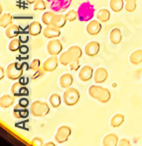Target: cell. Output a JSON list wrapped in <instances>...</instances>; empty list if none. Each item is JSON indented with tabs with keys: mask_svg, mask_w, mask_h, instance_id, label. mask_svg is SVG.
Segmentation results:
<instances>
[{
	"mask_svg": "<svg viewBox=\"0 0 142 146\" xmlns=\"http://www.w3.org/2000/svg\"><path fill=\"white\" fill-rule=\"evenodd\" d=\"M88 93L90 97L99 101L100 103H107L111 97L109 90L99 85H90L88 87Z\"/></svg>",
	"mask_w": 142,
	"mask_h": 146,
	"instance_id": "1",
	"label": "cell"
},
{
	"mask_svg": "<svg viewBox=\"0 0 142 146\" xmlns=\"http://www.w3.org/2000/svg\"><path fill=\"white\" fill-rule=\"evenodd\" d=\"M94 6L90 2L86 1L79 6L78 8V19L82 22L90 21L94 16Z\"/></svg>",
	"mask_w": 142,
	"mask_h": 146,
	"instance_id": "2",
	"label": "cell"
},
{
	"mask_svg": "<svg viewBox=\"0 0 142 146\" xmlns=\"http://www.w3.org/2000/svg\"><path fill=\"white\" fill-rule=\"evenodd\" d=\"M30 112L34 117H44L50 112V106L47 102L35 100L30 106Z\"/></svg>",
	"mask_w": 142,
	"mask_h": 146,
	"instance_id": "3",
	"label": "cell"
},
{
	"mask_svg": "<svg viewBox=\"0 0 142 146\" xmlns=\"http://www.w3.org/2000/svg\"><path fill=\"white\" fill-rule=\"evenodd\" d=\"M80 97V92L77 88L69 87L65 90L63 94V101L67 106H74L79 102Z\"/></svg>",
	"mask_w": 142,
	"mask_h": 146,
	"instance_id": "4",
	"label": "cell"
},
{
	"mask_svg": "<svg viewBox=\"0 0 142 146\" xmlns=\"http://www.w3.org/2000/svg\"><path fill=\"white\" fill-rule=\"evenodd\" d=\"M6 77L9 80H18L23 75V66L20 65L18 62L9 63L6 67Z\"/></svg>",
	"mask_w": 142,
	"mask_h": 146,
	"instance_id": "5",
	"label": "cell"
},
{
	"mask_svg": "<svg viewBox=\"0 0 142 146\" xmlns=\"http://www.w3.org/2000/svg\"><path fill=\"white\" fill-rule=\"evenodd\" d=\"M71 134H72V128L68 125H62L57 129L54 139L58 144L65 143L66 141H68Z\"/></svg>",
	"mask_w": 142,
	"mask_h": 146,
	"instance_id": "6",
	"label": "cell"
},
{
	"mask_svg": "<svg viewBox=\"0 0 142 146\" xmlns=\"http://www.w3.org/2000/svg\"><path fill=\"white\" fill-rule=\"evenodd\" d=\"M62 50H63V45L59 39L57 38L50 39V41L47 43V52L50 55L58 56L60 53H62Z\"/></svg>",
	"mask_w": 142,
	"mask_h": 146,
	"instance_id": "7",
	"label": "cell"
},
{
	"mask_svg": "<svg viewBox=\"0 0 142 146\" xmlns=\"http://www.w3.org/2000/svg\"><path fill=\"white\" fill-rule=\"evenodd\" d=\"M59 58L55 55H50L49 58H47L42 64V67L46 72H53L57 69L59 65Z\"/></svg>",
	"mask_w": 142,
	"mask_h": 146,
	"instance_id": "8",
	"label": "cell"
},
{
	"mask_svg": "<svg viewBox=\"0 0 142 146\" xmlns=\"http://www.w3.org/2000/svg\"><path fill=\"white\" fill-rule=\"evenodd\" d=\"M94 68L90 65H84V67H82L80 71H79V78L80 81L82 82H88L92 79V77H94Z\"/></svg>",
	"mask_w": 142,
	"mask_h": 146,
	"instance_id": "9",
	"label": "cell"
},
{
	"mask_svg": "<svg viewBox=\"0 0 142 146\" xmlns=\"http://www.w3.org/2000/svg\"><path fill=\"white\" fill-rule=\"evenodd\" d=\"M72 3V0H54L51 3V9L54 12H62L68 9Z\"/></svg>",
	"mask_w": 142,
	"mask_h": 146,
	"instance_id": "10",
	"label": "cell"
},
{
	"mask_svg": "<svg viewBox=\"0 0 142 146\" xmlns=\"http://www.w3.org/2000/svg\"><path fill=\"white\" fill-rule=\"evenodd\" d=\"M100 50V44L98 41H90L84 47V53L90 57H94Z\"/></svg>",
	"mask_w": 142,
	"mask_h": 146,
	"instance_id": "11",
	"label": "cell"
},
{
	"mask_svg": "<svg viewBox=\"0 0 142 146\" xmlns=\"http://www.w3.org/2000/svg\"><path fill=\"white\" fill-rule=\"evenodd\" d=\"M88 34L92 35V36H96L101 31V24H100L99 20H90L88 21V25L86 27Z\"/></svg>",
	"mask_w": 142,
	"mask_h": 146,
	"instance_id": "12",
	"label": "cell"
},
{
	"mask_svg": "<svg viewBox=\"0 0 142 146\" xmlns=\"http://www.w3.org/2000/svg\"><path fill=\"white\" fill-rule=\"evenodd\" d=\"M61 28H58V27L54 26V25L50 24V25H47L46 27L44 28L43 30V35L44 37L48 39H54L57 38L61 35Z\"/></svg>",
	"mask_w": 142,
	"mask_h": 146,
	"instance_id": "13",
	"label": "cell"
},
{
	"mask_svg": "<svg viewBox=\"0 0 142 146\" xmlns=\"http://www.w3.org/2000/svg\"><path fill=\"white\" fill-rule=\"evenodd\" d=\"M107 77L108 72L103 67H98V69H96V71L94 73V81L98 84H101L103 82H105Z\"/></svg>",
	"mask_w": 142,
	"mask_h": 146,
	"instance_id": "14",
	"label": "cell"
},
{
	"mask_svg": "<svg viewBox=\"0 0 142 146\" xmlns=\"http://www.w3.org/2000/svg\"><path fill=\"white\" fill-rule=\"evenodd\" d=\"M119 138L115 133H108L102 139L101 144L103 146H116L118 145Z\"/></svg>",
	"mask_w": 142,
	"mask_h": 146,
	"instance_id": "15",
	"label": "cell"
},
{
	"mask_svg": "<svg viewBox=\"0 0 142 146\" xmlns=\"http://www.w3.org/2000/svg\"><path fill=\"white\" fill-rule=\"evenodd\" d=\"M74 82V78H73V75L70 74V73H64L60 76V79H59V84L62 88H67L71 87V85Z\"/></svg>",
	"mask_w": 142,
	"mask_h": 146,
	"instance_id": "16",
	"label": "cell"
},
{
	"mask_svg": "<svg viewBox=\"0 0 142 146\" xmlns=\"http://www.w3.org/2000/svg\"><path fill=\"white\" fill-rule=\"evenodd\" d=\"M15 102V96H13L12 94L9 95V94H4L0 97V107L2 109H6L9 108L14 104Z\"/></svg>",
	"mask_w": 142,
	"mask_h": 146,
	"instance_id": "17",
	"label": "cell"
},
{
	"mask_svg": "<svg viewBox=\"0 0 142 146\" xmlns=\"http://www.w3.org/2000/svg\"><path fill=\"white\" fill-rule=\"evenodd\" d=\"M19 34H20V27L16 24H13L12 23V24H10L5 29V35L9 39L16 38Z\"/></svg>",
	"mask_w": 142,
	"mask_h": 146,
	"instance_id": "18",
	"label": "cell"
},
{
	"mask_svg": "<svg viewBox=\"0 0 142 146\" xmlns=\"http://www.w3.org/2000/svg\"><path fill=\"white\" fill-rule=\"evenodd\" d=\"M67 21L68 20H67V17L65 14H56V13H55L52 18L51 24L58 27V28H63V27L66 25Z\"/></svg>",
	"mask_w": 142,
	"mask_h": 146,
	"instance_id": "19",
	"label": "cell"
},
{
	"mask_svg": "<svg viewBox=\"0 0 142 146\" xmlns=\"http://www.w3.org/2000/svg\"><path fill=\"white\" fill-rule=\"evenodd\" d=\"M41 32H43L42 30V25L39 21H33L29 24L28 26V33L31 36H38Z\"/></svg>",
	"mask_w": 142,
	"mask_h": 146,
	"instance_id": "20",
	"label": "cell"
},
{
	"mask_svg": "<svg viewBox=\"0 0 142 146\" xmlns=\"http://www.w3.org/2000/svg\"><path fill=\"white\" fill-rule=\"evenodd\" d=\"M109 40L113 45H117L121 42L122 35L119 28H113L109 33Z\"/></svg>",
	"mask_w": 142,
	"mask_h": 146,
	"instance_id": "21",
	"label": "cell"
},
{
	"mask_svg": "<svg viewBox=\"0 0 142 146\" xmlns=\"http://www.w3.org/2000/svg\"><path fill=\"white\" fill-rule=\"evenodd\" d=\"M13 116L15 118H25L28 116L29 112L27 109H25V107H22L20 104H17L13 107V112H12Z\"/></svg>",
	"mask_w": 142,
	"mask_h": 146,
	"instance_id": "22",
	"label": "cell"
},
{
	"mask_svg": "<svg viewBox=\"0 0 142 146\" xmlns=\"http://www.w3.org/2000/svg\"><path fill=\"white\" fill-rule=\"evenodd\" d=\"M129 61L133 65H139L142 62V49H136L130 54Z\"/></svg>",
	"mask_w": 142,
	"mask_h": 146,
	"instance_id": "23",
	"label": "cell"
},
{
	"mask_svg": "<svg viewBox=\"0 0 142 146\" xmlns=\"http://www.w3.org/2000/svg\"><path fill=\"white\" fill-rule=\"evenodd\" d=\"M73 59H74L73 55L69 52V50H67L60 54L59 61H60V64H62L63 66H68V65H70V63L73 61Z\"/></svg>",
	"mask_w": 142,
	"mask_h": 146,
	"instance_id": "24",
	"label": "cell"
},
{
	"mask_svg": "<svg viewBox=\"0 0 142 146\" xmlns=\"http://www.w3.org/2000/svg\"><path fill=\"white\" fill-rule=\"evenodd\" d=\"M124 1H125V0H110L109 1L110 9L115 13L120 12V11L123 9L124 5H125Z\"/></svg>",
	"mask_w": 142,
	"mask_h": 146,
	"instance_id": "25",
	"label": "cell"
},
{
	"mask_svg": "<svg viewBox=\"0 0 142 146\" xmlns=\"http://www.w3.org/2000/svg\"><path fill=\"white\" fill-rule=\"evenodd\" d=\"M124 122V115L121 113H116L110 119V125L113 128H117Z\"/></svg>",
	"mask_w": 142,
	"mask_h": 146,
	"instance_id": "26",
	"label": "cell"
},
{
	"mask_svg": "<svg viewBox=\"0 0 142 146\" xmlns=\"http://www.w3.org/2000/svg\"><path fill=\"white\" fill-rule=\"evenodd\" d=\"M96 18L98 20H99L100 22H107L110 18V12L109 10L105 8L99 9V10L96 12Z\"/></svg>",
	"mask_w": 142,
	"mask_h": 146,
	"instance_id": "27",
	"label": "cell"
},
{
	"mask_svg": "<svg viewBox=\"0 0 142 146\" xmlns=\"http://www.w3.org/2000/svg\"><path fill=\"white\" fill-rule=\"evenodd\" d=\"M10 24H12V15L10 13H3L0 17V26L6 28Z\"/></svg>",
	"mask_w": 142,
	"mask_h": 146,
	"instance_id": "28",
	"label": "cell"
},
{
	"mask_svg": "<svg viewBox=\"0 0 142 146\" xmlns=\"http://www.w3.org/2000/svg\"><path fill=\"white\" fill-rule=\"evenodd\" d=\"M49 102H50V105L53 108H58L61 105V103H62V97L60 96V94L53 93L49 97Z\"/></svg>",
	"mask_w": 142,
	"mask_h": 146,
	"instance_id": "29",
	"label": "cell"
},
{
	"mask_svg": "<svg viewBox=\"0 0 142 146\" xmlns=\"http://www.w3.org/2000/svg\"><path fill=\"white\" fill-rule=\"evenodd\" d=\"M69 52L73 55L74 59H80L82 55V50L80 46L78 45H72L71 47H69Z\"/></svg>",
	"mask_w": 142,
	"mask_h": 146,
	"instance_id": "30",
	"label": "cell"
},
{
	"mask_svg": "<svg viewBox=\"0 0 142 146\" xmlns=\"http://www.w3.org/2000/svg\"><path fill=\"white\" fill-rule=\"evenodd\" d=\"M21 47V40L18 38H13L8 44V49L11 52H16Z\"/></svg>",
	"mask_w": 142,
	"mask_h": 146,
	"instance_id": "31",
	"label": "cell"
},
{
	"mask_svg": "<svg viewBox=\"0 0 142 146\" xmlns=\"http://www.w3.org/2000/svg\"><path fill=\"white\" fill-rule=\"evenodd\" d=\"M23 84L21 83L20 81H17L11 86L10 88V92L13 96L15 97H20V91H21V88H22Z\"/></svg>",
	"mask_w": 142,
	"mask_h": 146,
	"instance_id": "32",
	"label": "cell"
},
{
	"mask_svg": "<svg viewBox=\"0 0 142 146\" xmlns=\"http://www.w3.org/2000/svg\"><path fill=\"white\" fill-rule=\"evenodd\" d=\"M54 11H46L45 13H43L42 17H41V20L44 24L46 25H50L51 22H52V18L54 16Z\"/></svg>",
	"mask_w": 142,
	"mask_h": 146,
	"instance_id": "33",
	"label": "cell"
},
{
	"mask_svg": "<svg viewBox=\"0 0 142 146\" xmlns=\"http://www.w3.org/2000/svg\"><path fill=\"white\" fill-rule=\"evenodd\" d=\"M136 0H128L125 1V5H124V9H125L127 12L131 13L133 11H135L136 9Z\"/></svg>",
	"mask_w": 142,
	"mask_h": 146,
	"instance_id": "34",
	"label": "cell"
},
{
	"mask_svg": "<svg viewBox=\"0 0 142 146\" xmlns=\"http://www.w3.org/2000/svg\"><path fill=\"white\" fill-rule=\"evenodd\" d=\"M47 8V3L45 2L44 0H37L36 2L34 3L33 9L36 11H43Z\"/></svg>",
	"mask_w": 142,
	"mask_h": 146,
	"instance_id": "35",
	"label": "cell"
},
{
	"mask_svg": "<svg viewBox=\"0 0 142 146\" xmlns=\"http://www.w3.org/2000/svg\"><path fill=\"white\" fill-rule=\"evenodd\" d=\"M29 68H30L32 71H34V72H36V71H38L39 69L42 68V64H41L40 59L35 58L34 60L30 63V65H29Z\"/></svg>",
	"mask_w": 142,
	"mask_h": 146,
	"instance_id": "36",
	"label": "cell"
},
{
	"mask_svg": "<svg viewBox=\"0 0 142 146\" xmlns=\"http://www.w3.org/2000/svg\"><path fill=\"white\" fill-rule=\"evenodd\" d=\"M65 15H66V17H67V20L70 21V22H74V21L79 17L78 10H73V9L72 10H69Z\"/></svg>",
	"mask_w": 142,
	"mask_h": 146,
	"instance_id": "37",
	"label": "cell"
},
{
	"mask_svg": "<svg viewBox=\"0 0 142 146\" xmlns=\"http://www.w3.org/2000/svg\"><path fill=\"white\" fill-rule=\"evenodd\" d=\"M31 143H32L33 145H35V146H43V145H45L44 139H43L42 137H39V136L33 138V139L31 140Z\"/></svg>",
	"mask_w": 142,
	"mask_h": 146,
	"instance_id": "38",
	"label": "cell"
},
{
	"mask_svg": "<svg viewBox=\"0 0 142 146\" xmlns=\"http://www.w3.org/2000/svg\"><path fill=\"white\" fill-rule=\"evenodd\" d=\"M70 68L71 70L73 71H77L80 69V61H79V59H73V61L70 63Z\"/></svg>",
	"mask_w": 142,
	"mask_h": 146,
	"instance_id": "39",
	"label": "cell"
},
{
	"mask_svg": "<svg viewBox=\"0 0 142 146\" xmlns=\"http://www.w3.org/2000/svg\"><path fill=\"white\" fill-rule=\"evenodd\" d=\"M45 72H46V71H45L44 68L42 67L41 69H39L38 71L35 72V74L33 75V79H37V78H39V77H42V76L45 74Z\"/></svg>",
	"mask_w": 142,
	"mask_h": 146,
	"instance_id": "40",
	"label": "cell"
},
{
	"mask_svg": "<svg viewBox=\"0 0 142 146\" xmlns=\"http://www.w3.org/2000/svg\"><path fill=\"white\" fill-rule=\"evenodd\" d=\"M130 144H131V142L127 138H121L118 141V145L119 146H130Z\"/></svg>",
	"mask_w": 142,
	"mask_h": 146,
	"instance_id": "41",
	"label": "cell"
},
{
	"mask_svg": "<svg viewBox=\"0 0 142 146\" xmlns=\"http://www.w3.org/2000/svg\"><path fill=\"white\" fill-rule=\"evenodd\" d=\"M27 95H29V90L26 86L23 85L20 91V97H24V96H27Z\"/></svg>",
	"mask_w": 142,
	"mask_h": 146,
	"instance_id": "42",
	"label": "cell"
},
{
	"mask_svg": "<svg viewBox=\"0 0 142 146\" xmlns=\"http://www.w3.org/2000/svg\"><path fill=\"white\" fill-rule=\"evenodd\" d=\"M19 104H20L22 107H25L26 108L27 106L29 105V100L27 99V98H25V97H22V98H20V101H19Z\"/></svg>",
	"mask_w": 142,
	"mask_h": 146,
	"instance_id": "43",
	"label": "cell"
},
{
	"mask_svg": "<svg viewBox=\"0 0 142 146\" xmlns=\"http://www.w3.org/2000/svg\"><path fill=\"white\" fill-rule=\"evenodd\" d=\"M20 53H22V54H26V53H28V51H29V48L26 46V45H21V47H20Z\"/></svg>",
	"mask_w": 142,
	"mask_h": 146,
	"instance_id": "44",
	"label": "cell"
},
{
	"mask_svg": "<svg viewBox=\"0 0 142 146\" xmlns=\"http://www.w3.org/2000/svg\"><path fill=\"white\" fill-rule=\"evenodd\" d=\"M5 75H6V70L4 71V68L2 66H0V79L2 80Z\"/></svg>",
	"mask_w": 142,
	"mask_h": 146,
	"instance_id": "45",
	"label": "cell"
},
{
	"mask_svg": "<svg viewBox=\"0 0 142 146\" xmlns=\"http://www.w3.org/2000/svg\"><path fill=\"white\" fill-rule=\"evenodd\" d=\"M28 81H29L28 78H23V77H21V78H20V82L23 84V85H25V84H26Z\"/></svg>",
	"mask_w": 142,
	"mask_h": 146,
	"instance_id": "46",
	"label": "cell"
},
{
	"mask_svg": "<svg viewBox=\"0 0 142 146\" xmlns=\"http://www.w3.org/2000/svg\"><path fill=\"white\" fill-rule=\"evenodd\" d=\"M20 40L21 42H27L29 40V37L27 36H20Z\"/></svg>",
	"mask_w": 142,
	"mask_h": 146,
	"instance_id": "47",
	"label": "cell"
},
{
	"mask_svg": "<svg viewBox=\"0 0 142 146\" xmlns=\"http://www.w3.org/2000/svg\"><path fill=\"white\" fill-rule=\"evenodd\" d=\"M36 1L37 0H26V2L28 3V4H34Z\"/></svg>",
	"mask_w": 142,
	"mask_h": 146,
	"instance_id": "48",
	"label": "cell"
},
{
	"mask_svg": "<svg viewBox=\"0 0 142 146\" xmlns=\"http://www.w3.org/2000/svg\"><path fill=\"white\" fill-rule=\"evenodd\" d=\"M54 146L55 145V143L54 142H47V143H45V146Z\"/></svg>",
	"mask_w": 142,
	"mask_h": 146,
	"instance_id": "49",
	"label": "cell"
},
{
	"mask_svg": "<svg viewBox=\"0 0 142 146\" xmlns=\"http://www.w3.org/2000/svg\"><path fill=\"white\" fill-rule=\"evenodd\" d=\"M47 1H48V2H50V3H52L53 1H54V0H47Z\"/></svg>",
	"mask_w": 142,
	"mask_h": 146,
	"instance_id": "50",
	"label": "cell"
},
{
	"mask_svg": "<svg viewBox=\"0 0 142 146\" xmlns=\"http://www.w3.org/2000/svg\"><path fill=\"white\" fill-rule=\"evenodd\" d=\"M141 77H142V73H141Z\"/></svg>",
	"mask_w": 142,
	"mask_h": 146,
	"instance_id": "51",
	"label": "cell"
},
{
	"mask_svg": "<svg viewBox=\"0 0 142 146\" xmlns=\"http://www.w3.org/2000/svg\"><path fill=\"white\" fill-rule=\"evenodd\" d=\"M125 1H128V0H125Z\"/></svg>",
	"mask_w": 142,
	"mask_h": 146,
	"instance_id": "52",
	"label": "cell"
}]
</instances>
